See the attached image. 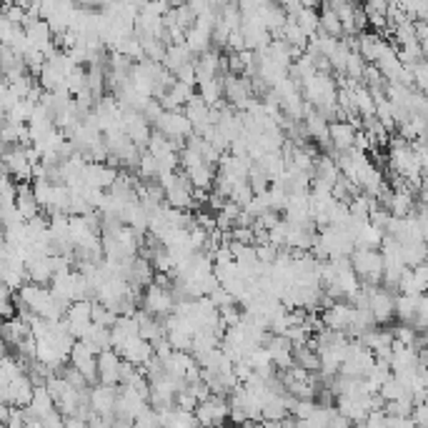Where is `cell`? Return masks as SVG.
Segmentation results:
<instances>
[{
	"mask_svg": "<svg viewBox=\"0 0 428 428\" xmlns=\"http://www.w3.org/2000/svg\"><path fill=\"white\" fill-rule=\"evenodd\" d=\"M423 296H398L396 298V319L401 323L413 326V321L418 319V311H421Z\"/></svg>",
	"mask_w": 428,
	"mask_h": 428,
	"instance_id": "obj_23",
	"label": "cell"
},
{
	"mask_svg": "<svg viewBox=\"0 0 428 428\" xmlns=\"http://www.w3.org/2000/svg\"><path fill=\"white\" fill-rule=\"evenodd\" d=\"M421 143H423V146H426V148H428V133H426V138H423V141H421Z\"/></svg>",
	"mask_w": 428,
	"mask_h": 428,
	"instance_id": "obj_42",
	"label": "cell"
},
{
	"mask_svg": "<svg viewBox=\"0 0 428 428\" xmlns=\"http://www.w3.org/2000/svg\"><path fill=\"white\" fill-rule=\"evenodd\" d=\"M143 41V50H146V60H153V63H166L168 55V43L158 41V38H141Z\"/></svg>",
	"mask_w": 428,
	"mask_h": 428,
	"instance_id": "obj_27",
	"label": "cell"
},
{
	"mask_svg": "<svg viewBox=\"0 0 428 428\" xmlns=\"http://www.w3.org/2000/svg\"><path fill=\"white\" fill-rule=\"evenodd\" d=\"M31 333H33L31 323L23 321L21 316H16V319H11V321L3 323V338H6L8 348H16V346L21 343V341H26Z\"/></svg>",
	"mask_w": 428,
	"mask_h": 428,
	"instance_id": "obj_20",
	"label": "cell"
},
{
	"mask_svg": "<svg viewBox=\"0 0 428 428\" xmlns=\"http://www.w3.org/2000/svg\"><path fill=\"white\" fill-rule=\"evenodd\" d=\"M83 343L88 346L95 355H100V353H105V351L113 348V333H110V328H103V326L93 323L88 333H85Z\"/></svg>",
	"mask_w": 428,
	"mask_h": 428,
	"instance_id": "obj_19",
	"label": "cell"
},
{
	"mask_svg": "<svg viewBox=\"0 0 428 428\" xmlns=\"http://www.w3.org/2000/svg\"><path fill=\"white\" fill-rule=\"evenodd\" d=\"M355 276L360 278V283L368 286H381L383 283V271H386V261H383L381 251H355L351 256Z\"/></svg>",
	"mask_w": 428,
	"mask_h": 428,
	"instance_id": "obj_1",
	"label": "cell"
},
{
	"mask_svg": "<svg viewBox=\"0 0 428 428\" xmlns=\"http://www.w3.org/2000/svg\"><path fill=\"white\" fill-rule=\"evenodd\" d=\"M358 133L360 131H355L348 120H336V123H331V143H333V148L338 153H346L351 151V148H355V136H358Z\"/></svg>",
	"mask_w": 428,
	"mask_h": 428,
	"instance_id": "obj_17",
	"label": "cell"
},
{
	"mask_svg": "<svg viewBox=\"0 0 428 428\" xmlns=\"http://www.w3.org/2000/svg\"><path fill=\"white\" fill-rule=\"evenodd\" d=\"M396 298L398 296L388 293L386 288H381V286H376L371 291V306H368V309H371V314L378 326H386L391 319H396Z\"/></svg>",
	"mask_w": 428,
	"mask_h": 428,
	"instance_id": "obj_10",
	"label": "cell"
},
{
	"mask_svg": "<svg viewBox=\"0 0 428 428\" xmlns=\"http://www.w3.org/2000/svg\"><path fill=\"white\" fill-rule=\"evenodd\" d=\"M33 396H36V383L28 378V373H23L21 378H16L11 386L0 388L3 403H8V406H13V408H28L33 403Z\"/></svg>",
	"mask_w": 428,
	"mask_h": 428,
	"instance_id": "obj_6",
	"label": "cell"
},
{
	"mask_svg": "<svg viewBox=\"0 0 428 428\" xmlns=\"http://www.w3.org/2000/svg\"><path fill=\"white\" fill-rule=\"evenodd\" d=\"M18 213L26 218V223L43 213L41 203L36 198V191H33V183H18Z\"/></svg>",
	"mask_w": 428,
	"mask_h": 428,
	"instance_id": "obj_18",
	"label": "cell"
},
{
	"mask_svg": "<svg viewBox=\"0 0 428 428\" xmlns=\"http://www.w3.org/2000/svg\"><path fill=\"white\" fill-rule=\"evenodd\" d=\"M186 176L191 178V183H193V188H200V191H213V183H215V168L208 166V163H198V166L188 168V171H183Z\"/></svg>",
	"mask_w": 428,
	"mask_h": 428,
	"instance_id": "obj_21",
	"label": "cell"
},
{
	"mask_svg": "<svg viewBox=\"0 0 428 428\" xmlns=\"http://www.w3.org/2000/svg\"><path fill=\"white\" fill-rule=\"evenodd\" d=\"M141 306L146 314L153 316V319H168V316L176 314V298H173V291H166V288L156 286V283L143 291Z\"/></svg>",
	"mask_w": 428,
	"mask_h": 428,
	"instance_id": "obj_3",
	"label": "cell"
},
{
	"mask_svg": "<svg viewBox=\"0 0 428 428\" xmlns=\"http://www.w3.org/2000/svg\"><path fill=\"white\" fill-rule=\"evenodd\" d=\"M120 355H123V360L136 365V368H146V365L156 358V348H153V343H148V341H143L141 336H138V338H133L126 348L120 351Z\"/></svg>",
	"mask_w": 428,
	"mask_h": 428,
	"instance_id": "obj_15",
	"label": "cell"
},
{
	"mask_svg": "<svg viewBox=\"0 0 428 428\" xmlns=\"http://www.w3.org/2000/svg\"><path fill=\"white\" fill-rule=\"evenodd\" d=\"M248 428H263V423H248Z\"/></svg>",
	"mask_w": 428,
	"mask_h": 428,
	"instance_id": "obj_41",
	"label": "cell"
},
{
	"mask_svg": "<svg viewBox=\"0 0 428 428\" xmlns=\"http://www.w3.org/2000/svg\"><path fill=\"white\" fill-rule=\"evenodd\" d=\"M293 358H296V365H301L303 371L309 373H321V353L309 346H296L293 348Z\"/></svg>",
	"mask_w": 428,
	"mask_h": 428,
	"instance_id": "obj_25",
	"label": "cell"
},
{
	"mask_svg": "<svg viewBox=\"0 0 428 428\" xmlns=\"http://www.w3.org/2000/svg\"><path fill=\"white\" fill-rule=\"evenodd\" d=\"M263 348L271 353L273 365H276L278 371H288V368L296 365V358H293V343L286 338V336H273Z\"/></svg>",
	"mask_w": 428,
	"mask_h": 428,
	"instance_id": "obj_12",
	"label": "cell"
},
{
	"mask_svg": "<svg viewBox=\"0 0 428 428\" xmlns=\"http://www.w3.org/2000/svg\"><path fill=\"white\" fill-rule=\"evenodd\" d=\"M321 31L328 33L331 38L343 41V23H341V18L333 13L331 3H323V6H321Z\"/></svg>",
	"mask_w": 428,
	"mask_h": 428,
	"instance_id": "obj_26",
	"label": "cell"
},
{
	"mask_svg": "<svg viewBox=\"0 0 428 428\" xmlns=\"http://www.w3.org/2000/svg\"><path fill=\"white\" fill-rule=\"evenodd\" d=\"M200 428H218V426H200Z\"/></svg>",
	"mask_w": 428,
	"mask_h": 428,
	"instance_id": "obj_43",
	"label": "cell"
},
{
	"mask_svg": "<svg viewBox=\"0 0 428 428\" xmlns=\"http://www.w3.org/2000/svg\"><path fill=\"white\" fill-rule=\"evenodd\" d=\"M421 48H423V60L428 63V43H421Z\"/></svg>",
	"mask_w": 428,
	"mask_h": 428,
	"instance_id": "obj_40",
	"label": "cell"
},
{
	"mask_svg": "<svg viewBox=\"0 0 428 428\" xmlns=\"http://www.w3.org/2000/svg\"><path fill=\"white\" fill-rule=\"evenodd\" d=\"M65 323H68V331L75 341H83L85 333L93 326V301H78L73 303L65 314Z\"/></svg>",
	"mask_w": 428,
	"mask_h": 428,
	"instance_id": "obj_5",
	"label": "cell"
},
{
	"mask_svg": "<svg viewBox=\"0 0 428 428\" xmlns=\"http://www.w3.org/2000/svg\"><path fill=\"white\" fill-rule=\"evenodd\" d=\"M228 48H230V53H243V50H248V43H246V36H243V31H233V33H230Z\"/></svg>",
	"mask_w": 428,
	"mask_h": 428,
	"instance_id": "obj_37",
	"label": "cell"
},
{
	"mask_svg": "<svg viewBox=\"0 0 428 428\" xmlns=\"http://www.w3.org/2000/svg\"><path fill=\"white\" fill-rule=\"evenodd\" d=\"M388 423H391V416H388L386 411H373L371 416L365 418L363 426L365 428H388Z\"/></svg>",
	"mask_w": 428,
	"mask_h": 428,
	"instance_id": "obj_35",
	"label": "cell"
},
{
	"mask_svg": "<svg viewBox=\"0 0 428 428\" xmlns=\"http://www.w3.org/2000/svg\"><path fill=\"white\" fill-rule=\"evenodd\" d=\"M188 63H196V55L186 43H181V46H168V55L163 65H166L171 73H178L183 65H188Z\"/></svg>",
	"mask_w": 428,
	"mask_h": 428,
	"instance_id": "obj_22",
	"label": "cell"
},
{
	"mask_svg": "<svg viewBox=\"0 0 428 428\" xmlns=\"http://www.w3.org/2000/svg\"><path fill=\"white\" fill-rule=\"evenodd\" d=\"M26 268H28V283L50 288V283L55 281V266H53L50 256H36L33 261L26 263Z\"/></svg>",
	"mask_w": 428,
	"mask_h": 428,
	"instance_id": "obj_14",
	"label": "cell"
},
{
	"mask_svg": "<svg viewBox=\"0 0 428 428\" xmlns=\"http://www.w3.org/2000/svg\"><path fill=\"white\" fill-rule=\"evenodd\" d=\"M351 93H353L355 110H358L360 118H376V100H373L371 90L365 88L363 83H355Z\"/></svg>",
	"mask_w": 428,
	"mask_h": 428,
	"instance_id": "obj_24",
	"label": "cell"
},
{
	"mask_svg": "<svg viewBox=\"0 0 428 428\" xmlns=\"http://www.w3.org/2000/svg\"><path fill=\"white\" fill-rule=\"evenodd\" d=\"M68 363L73 365V368H78V371L88 378L90 386H98V355H95L83 341H75Z\"/></svg>",
	"mask_w": 428,
	"mask_h": 428,
	"instance_id": "obj_9",
	"label": "cell"
},
{
	"mask_svg": "<svg viewBox=\"0 0 428 428\" xmlns=\"http://www.w3.org/2000/svg\"><path fill=\"white\" fill-rule=\"evenodd\" d=\"M263 428H283V421H263Z\"/></svg>",
	"mask_w": 428,
	"mask_h": 428,
	"instance_id": "obj_39",
	"label": "cell"
},
{
	"mask_svg": "<svg viewBox=\"0 0 428 428\" xmlns=\"http://www.w3.org/2000/svg\"><path fill=\"white\" fill-rule=\"evenodd\" d=\"M256 198V193H253V188H251V183H238L233 188V193H230V198L228 200H233V203H238L240 208H246L251 200Z\"/></svg>",
	"mask_w": 428,
	"mask_h": 428,
	"instance_id": "obj_31",
	"label": "cell"
},
{
	"mask_svg": "<svg viewBox=\"0 0 428 428\" xmlns=\"http://www.w3.org/2000/svg\"><path fill=\"white\" fill-rule=\"evenodd\" d=\"M256 223L261 225L263 230H268V233H271L276 225H281V213H276V210H266V213H263Z\"/></svg>",
	"mask_w": 428,
	"mask_h": 428,
	"instance_id": "obj_36",
	"label": "cell"
},
{
	"mask_svg": "<svg viewBox=\"0 0 428 428\" xmlns=\"http://www.w3.org/2000/svg\"><path fill=\"white\" fill-rule=\"evenodd\" d=\"M23 98H18L16 93H13V88L11 85H6L3 83V88H0V105H3V115H8L11 113L13 108H16L18 103H21Z\"/></svg>",
	"mask_w": 428,
	"mask_h": 428,
	"instance_id": "obj_32",
	"label": "cell"
},
{
	"mask_svg": "<svg viewBox=\"0 0 428 428\" xmlns=\"http://www.w3.org/2000/svg\"><path fill=\"white\" fill-rule=\"evenodd\" d=\"M358 43H360V58H363L365 63H373V65L378 63V58H381L383 50L388 48V41L381 36V33H376V31L360 33Z\"/></svg>",
	"mask_w": 428,
	"mask_h": 428,
	"instance_id": "obj_16",
	"label": "cell"
},
{
	"mask_svg": "<svg viewBox=\"0 0 428 428\" xmlns=\"http://www.w3.org/2000/svg\"><path fill=\"white\" fill-rule=\"evenodd\" d=\"M173 75H176L178 83H186V85H191V88H193V85H198V75H196V63L183 65V68L178 70V73H173Z\"/></svg>",
	"mask_w": 428,
	"mask_h": 428,
	"instance_id": "obj_34",
	"label": "cell"
},
{
	"mask_svg": "<svg viewBox=\"0 0 428 428\" xmlns=\"http://www.w3.org/2000/svg\"><path fill=\"white\" fill-rule=\"evenodd\" d=\"M316 411H319V401H298L291 416H296L298 421H309Z\"/></svg>",
	"mask_w": 428,
	"mask_h": 428,
	"instance_id": "obj_33",
	"label": "cell"
},
{
	"mask_svg": "<svg viewBox=\"0 0 428 428\" xmlns=\"http://www.w3.org/2000/svg\"><path fill=\"white\" fill-rule=\"evenodd\" d=\"M120 368H123V355L118 351H105L98 355V383L103 386H120Z\"/></svg>",
	"mask_w": 428,
	"mask_h": 428,
	"instance_id": "obj_11",
	"label": "cell"
},
{
	"mask_svg": "<svg viewBox=\"0 0 428 428\" xmlns=\"http://www.w3.org/2000/svg\"><path fill=\"white\" fill-rule=\"evenodd\" d=\"M16 301L18 303H23L31 314H36V316H46V311H48V306L53 303V293H50V288H43V286H36V283H26V286L18 291V296H16Z\"/></svg>",
	"mask_w": 428,
	"mask_h": 428,
	"instance_id": "obj_8",
	"label": "cell"
},
{
	"mask_svg": "<svg viewBox=\"0 0 428 428\" xmlns=\"http://www.w3.org/2000/svg\"><path fill=\"white\" fill-rule=\"evenodd\" d=\"M65 88H68V93L73 95V98H78L80 93H85V90H88V70L75 68L73 73L65 78Z\"/></svg>",
	"mask_w": 428,
	"mask_h": 428,
	"instance_id": "obj_29",
	"label": "cell"
},
{
	"mask_svg": "<svg viewBox=\"0 0 428 428\" xmlns=\"http://www.w3.org/2000/svg\"><path fill=\"white\" fill-rule=\"evenodd\" d=\"M353 316H355V306L341 301V303H336L333 309L323 311V323H326V328H331V331L348 333L351 323H353Z\"/></svg>",
	"mask_w": 428,
	"mask_h": 428,
	"instance_id": "obj_13",
	"label": "cell"
},
{
	"mask_svg": "<svg viewBox=\"0 0 428 428\" xmlns=\"http://www.w3.org/2000/svg\"><path fill=\"white\" fill-rule=\"evenodd\" d=\"M118 398H120V386L113 388V386H98L90 388V396H88V403H90V411L95 416H103V418H113L115 416V408H118Z\"/></svg>",
	"mask_w": 428,
	"mask_h": 428,
	"instance_id": "obj_7",
	"label": "cell"
},
{
	"mask_svg": "<svg viewBox=\"0 0 428 428\" xmlns=\"http://www.w3.org/2000/svg\"><path fill=\"white\" fill-rule=\"evenodd\" d=\"M411 271H413V276L418 278V283H421V286L428 291V261H426V263H421V266H418V268H411Z\"/></svg>",
	"mask_w": 428,
	"mask_h": 428,
	"instance_id": "obj_38",
	"label": "cell"
},
{
	"mask_svg": "<svg viewBox=\"0 0 428 428\" xmlns=\"http://www.w3.org/2000/svg\"><path fill=\"white\" fill-rule=\"evenodd\" d=\"M173 13H176V23L178 26L183 28V31L188 33L191 28L198 23V18H196V13H193V8L186 3V6H173Z\"/></svg>",
	"mask_w": 428,
	"mask_h": 428,
	"instance_id": "obj_30",
	"label": "cell"
},
{
	"mask_svg": "<svg viewBox=\"0 0 428 428\" xmlns=\"http://www.w3.org/2000/svg\"><path fill=\"white\" fill-rule=\"evenodd\" d=\"M153 131H158L161 136H166L168 141H176L181 146L188 143L191 136H196L193 131V123L186 118L183 110H166V113L158 118V123L153 126Z\"/></svg>",
	"mask_w": 428,
	"mask_h": 428,
	"instance_id": "obj_2",
	"label": "cell"
},
{
	"mask_svg": "<svg viewBox=\"0 0 428 428\" xmlns=\"http://www.w3.org/2000/svg\"><path fill=\"white\" fill-rule=\"evenodd\" d=\"M196 418H198V426L223 428V423L230 418V401L225 396H210L208 401L198 403Z\"/></svg>",
	"mask_w": 428,
	"mask_h": 428,
	"instance_id": "obj_4",
	"label": "cell"
},
{
	"mask_svg": "<svg viewBox=\"0 0 428 428\" xmlns=\"http://www.w3.org/2000/svg\"><path fill=\"white\" fill-rule=\"evenodd\" d=\"M298 26H301V31L309 36V41L316 36V33L321 31V13L319 11H311V8H306V11L298 16Z\"/></svg>",
	"mask_w": 428,
	"mask_h": 428,
	"instance_id": "obj_28",
	"label": "cell"
}]
</instances>
